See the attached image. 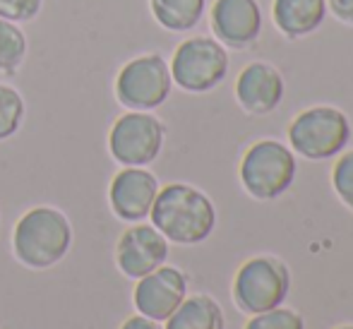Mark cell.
<instances>
[{
  "mask_svg": "<svg viewBox=\"0 0 353 329\" xmlns=\"http://www.w3.org/2000/svg\"><path fill=\"white\" fill-rule=\"evenodd\" d=\"M149 219L168 243L197 246L212 236L216 226V209L197 188L188 183H168L159 188Z\"/></svg>",
  "mask_w": 353,
  "mask_h": 329,
  "instance_id": "cell-1",
  "label": "cell"
},
{
  "mask_svg": "<svg viewBox=\"0 0 353 329\" xmlns=\"http://www.w3.org/2000/svg\"><path fill=\"white\" fill-rule=\"evenodd\" d=\"M72 246V226L56 207H32L17 219L12 231V252L24 267L48 269L68 255Z\"/></svg>",
  "mask_w": 353,
  "mask_h": 329,
  "instance_id": "cell-2",
  "label": "cell"
},
{
  "mask_svg": "<svg viewBox=\"0 0 353 329\" xmlns=\"http://www.w3.org/2000/svg\"><path fill=\"white\" fill-rule=\"evenodd\" d=\"M241 183L255 199H276L291 188L296 178V157L276 139L255 142L241 161Z\"/></svg>",
  "mask_w": 353,
  "mask_h": 329,
  "instance_id": "cell-3",
  "label": "cell"
},
{
  "mask_svg": "<svg viewBox=\"0 0 353 329\" xmlns=\"http://www.w3.org/2000/svg\"><path fill=\"white\" fill-rule=\"evenodd\" d=\"M351 123L334 106H312L298 113L288 126V142L301 157L322 161L332 159L349 144Z\"/></svg>",
  "mask_w": 353,
  "mask_h": 329,
  "instance_id": "cell-4",
  "label": "cell"
},
{
  "mask_svg": "<svg viewBox=\"0 0 353 329\" xmlns=\"http://www.w3.org/2000/svg\"><path fill=\"white\" fill-rule=\"evenodd\" d=\"M291 288V274L281 260L272 255L250 257L233 279V301L248 315L279 308Z\"/></svg>",
  "mask_w": 353,
  "mask_h": 329,
  "instance_id": "cell-5",
  "label": "cell"
},
{
  "mask_svg": "<svg viewBox=\"0 0 353 329\" xmlns=\"http://www.w3.org/2000/svg\"><path fill=\"white\" fill-rule=\"evenodd\" d=\"M171 77L183 92L205 94L223 82L228 72V53L212 37H190L171 58Z\"/></svg>",
  "mask_w": 353,
  "mask_h": 329,
  "instance_id": "cell-6",
  "label": "cell"
},
{
  "mask_svg": "<svg viewBox=\"0 0 353 329\" xmlns=\"http://www.w3.org/2000/svg\"><path fill=\"white\" fill-rule=\"evenodd\" d=\"M171 68L159 53L132 58L116 77V99L128 111H154L171 97Z\"/></svg>",
  "mask_w": 353,
  "mask_h": 329,
  "instance_id": "cell-7",
  "label": "cell"
},
{
  "mask_svg": "<svg viewBox=\"0 0 353 329\" xmlns=\"http://www.w3.org/2000/svg\"><path fill=\"white\" fill-rule=\"evenodd\" d=\"M166 128L149 111H128L108 132V152L121 166H149L163 149Z\"/></svg>",
  "mask_w": 353,
  "mask_h": 329,
  "instance_id": "cell-8",
  "label": "cell"
},
{
  "mask_svg": "<svg viewBox=\"0 0 353 329\" xmlns=\"http://www.w3.org/2000/svg\"><path fill=\"white\" fill-rule=\"evenodd\" d=\"M185 296H188L185 274L178 267L161 264L154 272L137 279L135 291H132V303H135L140 315L157 322H166Z\"/></svg>",
  "mask_w": 353,
  "mask_h": 329,
  "instance_id": "cell-9",
  "label": "cell"
},
{
  "mask_svg": "<svg viewBox=\"0 0 353 329\" xmlns=\"http://www.w3.org/2000/svg\"><path fill=\"white\" fill-rule=\"evenodd\" d=\"M168 260V241L152 223L125 228L116 246V264L128 279H142Z\"/></svg>",
  "mask_w": 353,
  "mask_h": 329,
  "instance_id": "cell-10",
  "label": "cell"
},
{
  "mask_svg": "<svg viewBox=\"0 0 353 329\" xmlns=\"http://www.w3.org/2000/svg\"><path fill=\"white\" fill-rule=\"evenodd\" d=\"M157 192L159 181L152 171L144 166H125L111 178L108 204L118 219L137 223L149 217Z\"/></svg>",
  "mask_w": 353,
  "mask_h": 329,
  "instance_id": "cell-11",
  "label": "cell"
},
{
  "mask_svg": "<svg viewBox=\"0 0 353 329\" xmlns=\"http://www.w3.org/2000/svg\"><path fill=\"white\" fill-rule=\"evenodd\" d=\"M210 22L216 41L245 48L262 34V8L257 0H214Z\"/></svg>",
  "mask_w": 353,
  "mask_h": 329,
  "instance_id": "cell-12",
  "label": "cell"
},
{
  "mask_svg": "<svg viewBox=\"0 0 353 329\" xmlns=\"http://www.w3.org/2000/svg\"><path fill=\"white\" fill-rule=\"evenodd\" d=\"M236 99L252 116L272 113L283 99V77L270 63L255 61L241 70L236 79Z\"/></svg>",
  "mask_w": 353,
  "mask_h": 329,
  "instance_id": "cell-13",
  "label": "cell"
},
{
  "mask_svg": "<svg viewBox=\"0 0 353 329\" xmlns=\"http://www.w3.org/2000/svg\"><path fill=\"white\" fill-rule=\"evenodd\" d=\"M272 17L283 37L303 39L325 22L327 0H274Z\"/></svg>",
  "mask_w": 353,
  "mask_h": 329,
  "instance_id": "cell-14",
  "label": "cell"
},
{
  "mask_svg": "<svg viewBox=\"0 0 353 329\" xmlns=\"http://www.w3.org/2000/svg\"><path fill=\"white\" fill-rule=\"evenodd\" d=\"M163 329H223V310L212 296H185Z\"/></svg>",
  "mask_w": 353,
  "mask_h": 329,
  "instance_id": "cell-15",
  "label": "cell"
},
{
  "mask_svg": "<svg viewBox=\"0 0 353 329\" xmlns=\"http://www.w3.org/2000/svg\"><path fill=\"white\" fill-rule=\"evenodd\" d=\"M207 0H149L152 14L168 32H190L200 24Z\"/></svg>",
  "mask_w": 353,
  "mask_h": 329,
  "instance_id": "cell-16",
  "label": "cell"
},
{
  "mask_svg": "<svg viewBox=\"0 0 353 329\" xmlns=\"http://www.w3.org/2000/svg\"><path fill=\"white\" fill-rule=\"evenodd\" d=\"M27 58V37L17 22L0 17V72L14 74Z\"/></svg>",
  "mask_w": 353,
  "mask_h": 329,
  "instance_id": "cell-17",
  "label": "cell"
},
{
  "mask_svg": "<svg viewBox=\"0 0 353 329\" xmlns=\"http://www.w3.org/2000/svg\"><path fill=\"white\" fill-rule=\"evenodd\" d=\"M24 111L27 106H24L22 94L14 87L0 84V142L17 134L24 121Z\"/></svg>",
  "mask_w": 353,
  "mask_h": 329,
  "instance_id": "cell-18",
  "label": "cell"
},
{
  "mask_svg": "<svg viewBox=\"0 0 353 329\" xmlns=\"http://www.w3.org/2000/svg\"><path fill=\"white\" fill-rule=\"evenodd\" d=\"M245 329H305L303 317L288 308H272V310L257 312L245 322Z\"/></svg>",
  "mask_w": 353,
  "mask_h": 329,
  "instance_id": "cell-19",
  "label": "cell"
},
{
  "mask_svg": "<svg viewBox=\"0 0 353 329\" xmlns=\"http://www.w3.org/2000/svg\"><path fill=\"white\" fill-rule=\"evenodd\" d=\"M332 186L341 202L353 209V149L344 152L332 168Z\"/></svg>",
  "mask_w": 353,
  "mask_h": 329,
  "instance_id": "cell-20",
  "label": "cell"
},
{
  "mask_svg": "<svg viewBox=\"0 0 353 329\" xmlns=\"http://www.w3.org/2000/svg\"><path fill=\"white\" fill-rule=\"evenodd\" d=\"M43 0H0V17L10 22H32L41 12Z\"/></svg>",
  "mask_w": 353,
  "mask_h": 329,
  "instance_id": "cell-21",
  "label": "cell"
},
{
  "mask_svg": "<svg viewBox=\"0 0 353 329\" xmlns=\"http://www.w3.org/2000/svg\"><path fill=\"white\" fill-rule=\"evenodd\" d=\"M327 8L336 14V19L353 27V0H327Z\"/></svg>",
  "mask_w": 353,
  "mask_h": 329,
  "instance_id": "cell-22",
  "label": "cell"
},
{
  "mask_svg": "<svg viewBox=\"0 0 353 329\" xmlns=\"http://www.w3.org/2000/svg\"><path fill=\"white\" fill-rule=\"evenodd\" d=\"M118 329H163L161 327V322H157V320H149V317H144V315H132V317H128L125 322H123Z\"/></svg>",
  "mask_w": 353,
  "mask_h": 329,
  "instance_id": "cell-23",
  "label": "cell"
},
{
  "mask_svg": "<svg viewBox=\"0 0 353 329\" xmlns=\"http://www.w3.org/2000/svg\"><path fill=\"white\" fill-rule=\"evenodd\" d=\"M336 329H353V325H344V327H336Z\"/></svg>",
  "mask_w": 353,
  "mask_h": 329,
  "instance_id": "cell-24",
  "label": "cell"
}]
</instances>
